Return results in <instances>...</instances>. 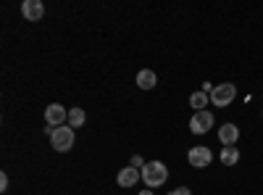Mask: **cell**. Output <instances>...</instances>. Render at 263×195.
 <instances>
[{
	"label": "cell",
	"instance_id": "obj_9",
	"mask_svg": "<svg viewBox=\"0 0 263 195\" xmlns=\"http://www.w3.org/2000/svg\"><path fill=\"white\" fill-rule=\"evenodd\" d=\"M140 177H142V171H140V169H135V166H126V169H121V171H119L116 182H119L121 187H135V185L140 182Z\"/></svg>",
	"mask_w": 263,
	"mask_h": 195
},
{
	"label": "cell",
	"instance_id": "obj_1",
	"mask_svg": "<svg viewBox=\"0 0 263 195\" xmlns=\"http://www.w3.org/2000/svg\"><path fill=\"white\" fill-rule=\"evenodd\" d=\"M168 180V169L163 161H147L142 166V182L147 190H156V187H163Z\"/></svg>",
	"mask_w": 263,
	"mask_h": 195
},
{
	"label": "cell",
	"instance_id": "obj_6",
	"mask_svg": "<svg viewBox=\"0 0 263 195\" xmlns=\"http://www.w3.org/2000/svg\"><path fill=\"white\" fill-rule=\"evenodd\" d=\"M45 121H48V127L58 129V127H63V124H69V111H66L61 103H50V105L45 108Z\"/></svg>",
	"mask_w": 263,
	"mask_h": 195
},
{
	"label": "cell",
	"instance_id": "obj_2",
	"mask_svg": "<svg viewBox=\"0 0 263 195\" xmlns=\"http://www.w3.org/2000/svg\"><path fill=\"white\" fill-rule=\"evenodd\" d=\"M237 98V84L232 82H221V84H216L213 93H211V105H218V108H227L232 105Z\"/></svg>",
	"mask_w": 263,
	"mask_h": 195
},
{
	"label": "cell",
	"instance_id": "obj_3",
	"mask_svg": "<svg viewBox=\"0 0 263 195\" xmlns=\"http://www.w3.org/2000/svg\"><path fill=\"white\" fill-rule=\"evenodd\" d=\"M50 145L58 150V153H66V150H71V148H74V129H71L69 124L58 127L55 132H53V137H50Z\"/></svg>",
	"mask_w": 263,
	"mask_h": 195
},
{
	"label": "cell",
	"instance_id": "obj_8",
	"mask_svg": "<svg viewBox=\"0 0 263 195\" xmlns=\"http://www.w3.org/2000/svg\"><path fill=\"white\" fill-rule=\"evenodd\" d=\"M21 13H24L27 21H40L45 16V6H42V0H24L21 3Z\"/></svg>",
	"mask_w": 263,
	"mask_h": 195
},
{
	"label": "cell",
	"instance_id": "obj_16",
	"mask_svg": "<svg viewBox=\"0 0 263 195\" xmlns=\"http://www.w3.org/2000/svg\"><path fill=\"white\" fill-rule=\"evenodd\" d=\"M8 190V174L3 171V174H0V192H6Z\"/></svg>",
	"mask_w": 263,
	"mask_h": 195
},
{
	"label": "cell",
	"instance_id": "obj_15",
	"mask_svg": "<svg viewBox=\"0 0 263 195\" xmlns=\"http://www.w3.org/2000/svg\"><path fill=\"white\" fill-rule=\"evenodd\" d=\"M168 195H192L190 187H177V190H168Z\"/></svg>",
	"mask_w": 263,
	"mask_h": 195
},
{
	"label": "cell",
	"instance_id": "obj_5",
	"mask_svg": "<svg viewBox=\"0 0 263 195\" xmlns=\"http://www.w3.org/2000/svg\"><path fill=\"white\" fill-rule=\"evenodd\" d=\"M187 161H190L192 169H205V166H211L213 153H211V148H205V145H192L190 153H187Z\"/></svg>",
	"mask_w": 263,
	"mask_h": 195
},
{
	"label": "cell",
	"instance_id": "obj_18",
	"mask_svg": "<svg viewBox=\"0 0 263 195\" xmlns=\"http://www.w3.org/2000/svg\"><path fill=\"white\" fill-rule=\"evenodd\" d=\"M260 116H263V114H260Z\"/></svg>",
	"mask_w": 263,
	"mask_h": 195
},
{
	"label": "cell",
	"instance_id": "obj_4",
	"mask_svg": "<svg viewBox=\"0 0 263 195\" xmlns=\"http://www.w3.org/2000/svg\"><path fill=\"white\" fill-rule=\"evenodd\" d=\"M213 114L208 111V108H205V111H195L192 114V119H190V132L192 135H205V132H211V127H213Z\"/></svg>",
	"mask_w": 263,
	"mask_h": 195
},
{
	"label": "cell",
	"instance_id": "obj_11",
	"mask_svg": "<svg viewBox=\"0 0 263 195\" xmlns=\"http://www.w3.org/2000/svg\"><path fill=\"white\" fill-rule=\"evenodd\" d=\"M211 103V95L203 93V90H197L190 95V105H192V111H205V105Z\"/></svg>",
	"mask_w": 263,
	"mask_h": 195
},
{
	"label": "cell",
	"instance_id": "obj_7",
	"mask_svg": "<svg viewBox=\"0 0 263 195\" xmlns=\"http://www.w3.org/2000/svg\"><path fill=\"white\" fill-rule=\"evenodd\" d=\"M237 140H239V127H237V124L227 121V124H221V127H218V143H221L224 148H229V145H237Z\"/></svg>",
	"mask_w": 263,
	"mask_h": 195
},
{
	"label": "cell",
	"instance_id": "obj_17",
	"mask_svg": "<svg viewBox=\"0 0 263 195\" xmlns=\"http://www.w3.org/2000/svg\"><path fill=\"white\" fill-rule=\"evenodd\" d=\"M137 195H156V192H153V190H140Z\"/></svg>",
	"mask_w": 263,
	"mask_h": 195
},
{
	"label": "cell",
	"instance_id": "obj_14",
	"mask_svg": "<svg viewBox=\"0 0 263 195\" xmlns=\"http://www.w3.org/2000/svg\"><path fill=\"white\" fill-rule=\"evenodd\" d=\"M129 166H135V169H140V171H142V166H145L142 156H132V164H129Z\"/></svg>",
	"mask_w": 263,
	"mask_h": 195
},
{
	"label": "cell",
	"instance_id": "obj_12",
	"mask_svg": "<svg viewBox=\"0 0 263 195\" xmlns=\"http://www.w3.org/2000/svg\"><path fill=\"white\" fill-rule=\"evenodd\" d=\"M218 158H221V164H224V166H234V164H239V150H237L234 145L221 148V153H218Z\"/></svg>",
	"mask_w": 263,
	"mask_h": 195
},
{
	"label": "cell",
	"instance_id": "obj_10",
	"mask_svg": "<svg viewBox=\"0 0 263 195\" xmlns=\"http://www.w3.org/2000/svg\"><path fill=\"white\" fill-rule=\"evenodd\" d=\"M156 84H158V77H156V72L142 69V72L137 74V87H140V90H153Z\"/></svg>",
	"mask_w": 263,
	"mask_h": 195
},
{
	"label": "cell",
	"instance_id": "obj_13",
	"mask_svg": "<svg viewBox=\"0 0 263 195\" xmlns=\"http://www.w3.org/2000/svg\"><path fill=\"white\" fill-rule=\"evenodd\" d=\"M87 121V114L82 111V108L79 105H74V108H69V127L71 129H79L82 124Z\"/></svg>",
	"mask_w": 263,
	"mask_h": 195
}]
</instances>
